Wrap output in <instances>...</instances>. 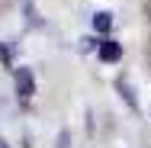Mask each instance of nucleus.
Wrapping results in <instances>:
<instances>
[{
    "mask_svg": "<svg viewBox=\"0 0 151 148\" xmlns=\"http://www.w3.org/2000/svg\"><path fill=\"white\" fill-rule=\"evenodd\" d=\"M93 29L106 35V32L113 29V13H106V10H100V13H93Z\"/></svg>",
    "mask_w": 151,
    "mask_h": 148,
    "instance_id": "nucleus-3",
    "label": "nucleus"
},
{
    "mask_svg": "<svg viewBox=\"0 0 151 148\" xmlns=\"http://www.w3.org/2000/svg\"><path fill=\"white\" fill-rule=\"evenodd\" d=\"M96 55H100V61H119L122 58V45L116 39H103L96 45Z\"/></svg>",
    "mask_w": 151,
    "mask_h": 148,
    "instance_id": "nucleus-2",
    "label": "nucleus"
},
{
    "mask_svg": "<svg viewBox=\"0 0 151 148\" xmlns=\"http://www.w3.org/2000/svg\"><path fill=\"white\" fill-rule=\"evenodd\" d=\"M16 93H19V100H23V103L35 93V77H32L29 68H16Z\"/></svg>",
    "mask_w": 151,
    "mask_h": 148,
    "instance_id": "nucleus-1",
    "label": "nucleus"
}]
</instances>
